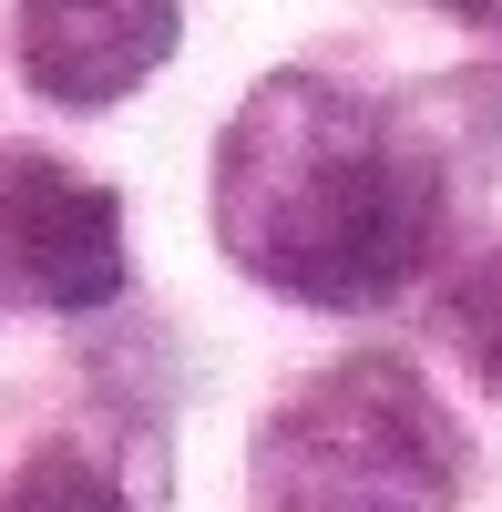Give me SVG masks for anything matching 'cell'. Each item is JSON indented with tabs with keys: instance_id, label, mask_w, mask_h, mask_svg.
Returning <instances> with one entry per match:
<instances>
[{
	"instance_id": "6",
	"label": "cell",
	"mask_w": 502,
	"mask_h": 512,
	"mask_svg": "<svg viewBox=\"0 0 502 512\" xmlns=\"http://www.w3.org/2000/svg\"><path fill=\"white\" fill-rule=\"evenodd\" d=\"M441 338H451V359L502 400V246L472 256V267L441 287Z\"/></svg>"
},
{
	"instance_id": "7",
	"label": "cell",
	"mask_w": 502,
	"mask_h": 512,
	"mask_svg": "<svg viewBox=\"0 0 502 512\" xmlns=\"http://www.w3.org/2000/svg\"><path fill=\"white\" fill-rule=\"evenodd\" d=\"M451 21H472V31H502V0H441Z\"/></svg>"
},
{
	"instance_id": "4",
	"label": "cell",
	"mask_w": 502,
	"mask_h": 512,
	"mask_svg": "<svg viewBox=\"0 0 502 512\" xmlns=\"http://www.w3.org/2000/svg\"><path fill=\"white\" fill-rule=\"evenodd\" d=\"M185 31V0H11V62L41 103H123L164 72Z\"/></svg>"
},
{
	"instance_id": "1",
	"label": "cell",
	"mask_w": 502,
	"mask_h": 512,
	"mask_svg": "<svg viewBox=\"0 0 502 512\" xmlns=\"http://www.w3.org/2000/svg\"><path fill=\"white\" fill-rule=\"evenodd\" d=\"M216 246L298 308H380L431 256V175L359 93L277 72L216 144Z\"/></svg>"
},
{
	"instance_id": "2",
	"label": "cell",
	"mask_w": 502,
	"mask_h": 512,
	"mask_svg": "<svg viewBox=\"0 0 502 512\" xmlns=\"http://www.w3.org/2000/svg\"><path fill=\"white\" fill-rule=\"evenodd\" d=\"M462 431L400 359L318 369L257 431V502L267 512H451Z\"/></svg>"
},
{
	"instance_id": "3",
	"label": "cell",
	"mask_w": 502,
	"mask_h": 512,
	"mask_svg": "<svg viewBox=\"0 0 502 512\" xmlns=\"http://www.w3.org/2000/svg\"><path fill=\"white\" fill-rule=\"evenodd\" d=\"M113 287H123V205H113V185L72 175L52 154H0V297L82 318Z\"/></svg>"
},
{
	"instance_id": "5",
	"label": "cell",
	"mask_w": 502,
	"mask_h": 512,
	"mask_svg": "<svg viewBox=\"0 0 502 512\" xmlns=\"http://www.w3.org/2000/svg\"><path fill=\"white\" fill-rule=\"evenodd\" d=\"M0 512H134V502H123V482H113L103 451H82V441H41L21 472H11Z\"/></svg>"
}]
</instances>
